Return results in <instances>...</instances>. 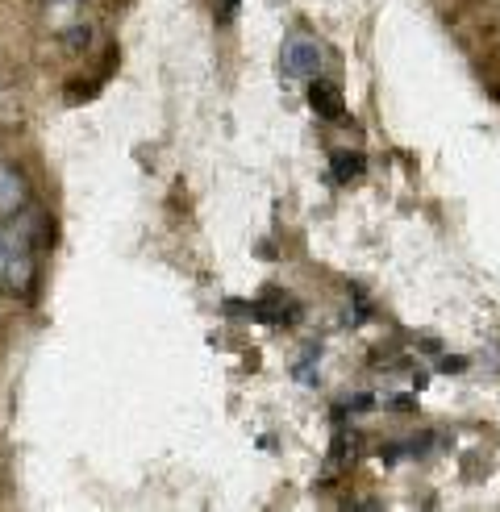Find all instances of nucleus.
<instances>
[{
  "label": "nucleus",
  "mask_w": 500,
  "mask_h": 512,
  "mask_svg": "<svg viewBox=\"0 0 500 512\" xmlns=\"http://www.w3.org/2000/svg\"><path fill=\"white\" fill-rule=\"evenodd\" d=\"M325 63V50L317 38H305V34H296L284 42V71L288 75H300V80H313V75L321 71Z\"/></svg>",
  "instance_id": "1"
},
{
  "label": "nucleus",
  "mask_w": 500,
  "mask_h": 512,
  "mask_svg": "<svg viewBox=\"0 0 500 512\" xmlns=\"http://www.w3.org/2000/svg\"><path fill=\"white\" fill-rule=\"evenodd\" d=\"M25 179L13 171V167H0V217H9V213H17L21 204H25Z\"/></svg>",
  "instance_id": "2"
},
{
  "label": "nucleus",
  "mask_w": 500,
  "mask_h": 512,
  "mask_svg": "<svg viewBox=\"0 0 500 512\" xmlns=\"http://www.w3.org/2000/svg\"><path fill=\"white\" fill-rule=\"evenodd\" d=\"M309 105H313L321 117H330V121L342 117V96H338L334 84H313V88H309Z\"/></svg>",
  "instance_id": "3"
},
{
  "label": "nucleus",
  "mask_w": 500,
  "mask_h": 512,
  "mask_svg": "<svg viewBox=\"0 0 500 512\" xmlns=\"http://www.w3.org/2000/svg\"><path fill=\"white\" fill-rule=\"evenodd\" d=\"M363 171V155H355V150H338L334 155V175L338 179H355Z\"/></svg>",
  "instance_id": "4"
}]
</instances>
